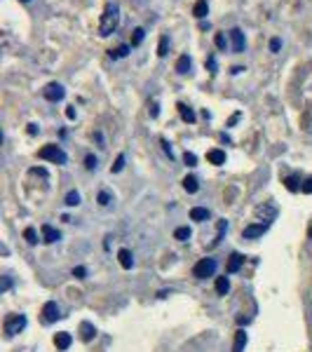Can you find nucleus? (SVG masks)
I'll use <instances>...</instances> for the list:
<instances>
[{
    "instance_id": "nucleus-6",
    "label": "nucleus",
    "mask_w": 312,
    "mask_h": 352,
    "mask_svg": "<svg viewBox=\"0 0 312 352\" xmlns=\"http://www.w3.org/2000/svg\"><path fill=\"white\" fill-rule=\"evenodd\" d=\"M61 317V308L56 306V300H47L45 306H42V320L47 322V324H52V322H56Z\"/></svg>"
},
{
    "instance_id": "nucleus-30",
    "label": "nucleus",
    "mask_w": 312,
    "mask_h": 352,
    "mask_svg": "<svg viewBox=\"0 0 312 352\" xmlns=\"http://www.w3.org/2000/svg\"><path fill=\"white\" fill-rule=\"evenodd\" d=\"M284 184H286V190H291V192L300 190V186H298V178H296V176H286V178H284Z\"/></svg>"
},
{
    "instance_id": "nucleus-40",
    "label": "nucleus",
    "mask_w": 312,
    "mask_h": 352,
    "mask_svg": "<svg viewBox=\"0 0 312 352\" xmlns=\"http://www.w3.org/2000/svg\"><path fill=\"white\" fill-rule=\"evenodd\" d=\"M84 275H87V270H84L82 266H78V268H73V277H78V280H84Z\"/></svg>"
},
{
    "instance_id": "nucleus-44",
    "label": "nucleus",
    "mask_w": 312,
    "mask_h": 352,
    "mask_svg": "<svg viewBox=\"0 0 312 352\" xmlns=\"http://www.w3.org/2000/svg\"><path fill=\"white\" fill-rule=\"evenodd\" d=\"M240 118H242V113H235V115H232V118H230V120H228V127H232V124H237V120H240Z\"/></svg>"
},
{
    "instance_id": "nucleus-3",
    "label": "nucleus",
    "mask_w": 312,
    "mask_h": 352,
    "mask_svg": "<svg viewBox=\"0 0 312 352\" xmlns=\"http://www.w3.org/2000/svg\"><path fill=\"white\" fill-rule=\"evenodd\" d=\"M2 329H5V336L8 338L16 336L19 331L26 329V314H10L8 320H5V324H2Z\"/></svg>"
},
{
    "instance_id": "nucleus-27",
    "label": "nucleus",
    "mask_w": 312,
    "mask_h": 352,
    "mask_svg": "<svg viewBox=\"0 0 312 352\" xmlns=\"http://www.w3.org/2000/svg\"><path fill=\"white\" fill-rule=\"evenodd\" d=\"M24 240H26L28 244H38V232H36L33 228H26L24 230Z\"/></svg>"
},
{
    "instance_id": "nucleus-35",
    "label": "nucleus",
    "mask_w": 312,
    "mask_h": 352,
    "mask_svg": "<svg viewBox=\"0 0 312 352\" xmlns=\"http://www.w3.org/2000/svg\"><path fill=\"white\" fill-rule=\"evenodd\" d=\"M183 160H186L188 167H195V164H198V155H195V153H186V155H183Z\"/></svg>"
},
{
    "instance_id": "nucleus-45",
    "label": "nucleus",
    "mask_w": 312,
    "mask_h": 352,
    "mask_svg": "<svg viewBox=\"0 0 312 352\" xmlns=\"http://www.w3.org/2000/svg\"><path fill=\"white\" fill-rule=\"evenodd\" d=\"M66 118H68V120H76V108H73V106L66 108Z\"/></svg>"
},
{
    "instance_id": "nucleus-25",
    "label": "nucleus",
    "mask_w": 312,
    "mask_h": 352,
    "mask_svg": "<svg viewBox=\"0 0 312 352\" xmlns=\"http://www.w3.org/2000/svg\"><path fill=\"white\" fill-rule=\"evenodd\" d=\"M226 230H228V221H218V230H216V238H214V242H212V244H209V246H216V244H218Z\"/></svg>"
},
{
    "instance_id": "nucleus-32",
    "label": "nucleus",
    "mask_w": 312,
    "mask_h": 352,
    "mask_svg": "<svg viewBox=\"0 0 312 352\" xmlns=\"http://www.w3.org/2000/svg\"><path fill=\"white\" fill-rule=\"evenodd\" d=\"M206 68H209V73H218V64H216V56L214 54H209V59H206Z\"/></svg>"
},
{
    "instance_id": "nucleus-29",
    "label": "nucleus",
    "mask_w": 312,
    "mask_h": 352,
    "mask_svg": "<svg viewBox=\"0 0 312 352\" xmlns=\"http://www.w3.org/2000/svg\"><path fill=\"white\" fill-rule=\"evenodd\" d=\"M66 204H68V207H78V204H80V192L70 190L68 195H66Z\"/></svg>"
},
{
    "instance_id": "nucleus-36",
    "label": "nucleus",
    "mask_w": 312,
    "mask_h": 352,
    "mask_svg": "<svg viewBox=\"0 0 312 352\" xmlns=\"http://www.w3.org/2000/svg\"><path fill=\"white\" fill-rule=\"evenodd\" d=\"M280 50H282V40L272 38V40H270V52H280Z\"/></svg>"
},
{
    "instance_id": "nucleus-31",
    "label": "nucleus",
    "mask_w": 312,
    "mask_h": 352,
    "mask_svg": "<svg viewBox=\"0 0 312 352\" xmlns=\"http://www.w3.org/2000/svg\"><path fill=\"white\" fill-rule=\"evenodd\" d=\"M214 42H216V47H218V50H228V40H226V36H223V33H216V36H214Z\"/></svg>"
},
{
    "instance_id": "nucleus-15",
    "label": "nucleus",
    "mask_w": 312,
    "mask_h": 352,
    "mask_svg": "<svg viewBox=\"0 0 312 352\" xmlns=\"http://www.w3.org/2000/svg\"><path fill=\"white\" fill-rule=\"evenodd\" d=\"M206 160L212 162V164H216V167H221V164H226V153L218 150V148H214V150L206 153Z\"/></svg>"
},
{
    "instance_id": "nucleus-39",
    "label": "nucleus",
    "mask_w": 312,
    "mask_h": 352,
    "mask_svg": "<svg viewBox=\"0 0 312 352\" xmlns=\"http://www.w3.org/2000/svg\"><path fill=\"white\" fill-rule=\"evenodd\" d=\"M160 144H162V150H164V153L169 155V160H174V150H172V146H169L167 141H164V138H162Z\"/></svg>"
},
{
    "instance_id": "nucleus-23",
    "label": "nucleus",
    "mask_w": 312,
    "mask_h": 352,
    "mask_svg": "<svg viewBox=\"0 0 312 352\" xmlns=\"http://www.w3.org/2000/svg\"><path fill=\"white\" fill-rule=\"evenodd\" d=\"M190 228H188V226H183V228H176V232H174V238L178 240V242H188V240H190Z\"/></svg>"
},
{
    "instance_id": "nucleus-7",
    "label": "nucleus",
    "mask_w": 312,
    "mask_h": 352,
    "mask_svg": "<svg viewBox=\"0 0 312 352\" xmlns=\"http://www.w3.org/2000/svg\"><path fill=\"white\" fill-rule=\"evenodd\" d=\"M270 228V223H252V226H246L242 230V235L246 240H256V238H263V232H268Z\"/></svg>"
},
{
    "instance_id": "nucleus-10",
    "label": "nucleus",
    "mask_w": 312,
    "mask_h": 352,
    "mask_svg": "<svg viewBox=\"0 0 312 352\" xmlns=\"http://www.w3.org/2000/svg\"><path fill=\"white\" fill-rule=\"evenodd\" d=\"M244 266V256L242 254H232L228 258V266H226V270H228V275H235V272H240V268Z\"/></svg>"
},
{
    "instance_id": "nucleus-14",
    "label": "nucleus",
    "mask_w": 312,
    "mask_h": 352,
    "mask_svg": "<svg viewBox=\"0 0 312 352\" xmlns=\"http://www.w3.org/2000/svg\"><path fill=\"white\" fill-rule=\"evenodd\" d=\"M94 336H96V329H94V324H90V322H82V324H80V338H82L84 343H90Z\"/></svg>"
},
{
    "instance_id": "nucleus-41",
    "label": "nucleus",
    "mask_w": 312,
    "mask_h": 352,
    "mask_svg": "<svg viewBox=\"0 0 312 352\" xmlns=\"http://www.w3.org/2000/svg\"><path fill=\"white\" fill-rule=\"evenodd\" d=\"M158 115H160V104H158V101H152V104H150V118H158Z\"/></svg>"
},
{
    "instance_id": "nucleus-47",
    "label": "nucleus",
    "mask_w": 312,
    "mask_h": 352,
    "mask_svg": "<svg viewBox=\"0 0 312 352\" xmlns=\"http://www.w3.org/2000/svg\"><path fill=\"white\" fill-rule=\"evenodd\" d=\"M308 235H310V240H312V228H310V230H308Z\"/></svg>"
},
{
    "instance_id": "nucleus-34",
    "label": "nucleus",
    "mask_w": 312,
    "mask_h": 352,
    "mask_svg": "<svg viewBox=\"0 0 312 352\" xmlns=\"http://www.w3.org/2000/svg\"><path fill=\"white\" fill-rule=\"evenodd\" d=\"M96 200H99L101 207H108V204H110V192H108V190H101V192H99V198H96Z\"/></svg>"
},
{
    "instance_id": "nucleus-16",
    "label": "nucleus",
    "mask_w": 312,
    "mask_h": 352,
    "mask_svg": "<svg viewBox=\"0 0 312 352\" xmlns=\"http://www.w3.org/2000/svg\"><path fill=\"white\" fill-rule=\"evenodd\" d=\"M190 66H192V62H190V56H188V54H181V56H178V62H176V73H188V70H190Z\"/></svg>"
},
{
    "instance_id": "nucleus-20",
    "label": "nucleus",
    "mask_w": 312,
    "mask_h": 352,
    "mask_svg": "<svg viewBox=\"0 0 312 352\" xmlns=\"http://www.w3.org/2000/svg\"><path fill=\"white\" fill-rule=\"evenodd\" d=\"M206 12H209V5H206V0H198V2H195V8H192V14L198 16V19H204Z\"/></svg>"
},
{
    "instance_id": "nucleus-17",
    "label": "nucleus",
    "mask_w": 312,
    "mask_h": 352,
    "mask_svg": "<svg viewBox=\"0 0 312 352\" xmlns=\"http://www.w3.org/2000/svg\"><path fill=\"white\" fill-rule=\"evenodd\" d=\"M178 113H181V118L186 120V122H195L198 120V115H195V110H192L190 106H186V104H178Z\"/></svg>"
},
{
    "instance_id": "nucleus-5",
    "label": "nucleus",
    "mask_w": 312,
    "mask_h": 352,
    "mask_svg": "<svg viewBox=\"0 0 312 352\" xmlns=\"http://www.w3.org/2000/svg\"><path fill=\"white\" fill-rule=\"evenodd\" d=\"M42 96H45L47 101L56 104V101H61L66 96V90H64V84H59V82H50L45 90H42Z\"/></svg>"
},
{
    "instance_id": "nucleus-28",
    "label": "nucleus",
    "mask_w": 312,
    "mask_h": 352,
    "mask_svg": "<svg viewBox=\"0 0 312 352\" xmlns=\"http://www.w3.org/2000/svg\"><path fill=\"white\" fill-rule=\"evenodd\" d=\"M167 52H169V38L167 36H162L160 45H158V56H167Z\"/></svg>"
},
{
    "instance_id": "nucleus-2",
    "label": "nucleus",
    "mask_w": 312,
    "mask_h": 352,
    "mask_svg": "<svg viewBox=\"0 0 312 352\" xmlns=\"http://www.w3.org/2000/svg\"><path fill=\"white\" fill-rule=\"evenodd\" d=\"M38 158L40 160L52 162V164H66V162H68V155L64 153V148H61V146H54V144L42 146L38 150Z\"/></svg>"
},
{
    "instance_id": "nucleus-8",
    "label": "nucleus",
    "mask_w": 312,
    "mask_h": 352,
    "mask_svg": "<svg viewBox=\"0 0 312 352\" xmlns=\"http://www.w3.org/2000/svg\"><path fill=\"white\" fill-rule=\"evenodd\" d=\"M230 38H232V52H235V54H242L244 47H246L244 33L240 31V28H232V31H230Z\"/></svg>"
},
{
    "instance_id": "nucleus-37",
    "label": "nucleus",
    "mask_w": 312,
    "mask_h": 352,
    "mask_svg": "<svg viewBox=\"0 0 312 352\" xmlns=\"http://www.w3.org/2000/svg\"><path fill=\"white\" fill-rule=\"evenodd\" d=\"M300 190H303L305 195H312V176L310 178H305V184L300 186Z\"/></svg>"
},
{
    "instance_id": "nucleus-43",
    "label": "nucleus",
    "mask_w": 312,
    "mask_h": 352,
    "mask_svg": "<svg viewBox=\"0 0 312 352\" xmlns=\"http://www.w3.org/2000/svg\"><path fill=\"white\" fill-rule=\"evenodd\" d=\"M38 132H40V127H38L36 122H30V124H28V134H30V136H36Z\"/></svg>"
},
{
    "instance_id": "nucleus-38",
    "label": "nucleus",
    "mask_w": 312,
    "mask_h": 352,
    "mask_svg": "<svg viewBox=\"0 0 312 352\" xmlns=\"http://www.w3.org/2000/svg\"><path fill=\"white\" fill-rule=\"evenodd\" d=\"M84 167H87V169H96V158H94V155H87V158H84Z\"/></svg>"
},
{
    "instance_id": "nucleus-13",
    "label": "nucleus",
    "mask_w": 312,
    "mask_h": 352,
    "mask_svg": "<svg viewBox=\"0 0 312 352\" xmlns=\"http://www.w3.org/2000/svg\"><path fill=\"white\" fill-rule=\"evenodd\" d=\"M246 340H249V336H246V331L240 329L235 334V343H232V352H244V348H246Z\"/></svg>"
},
{
    "instance_id": "nucleus-24",
    "label": "nucleus",
    "mask_w": 312,
    "mask_h": 352,
    "mask_svg": "<svg viewBox=\"0 0 312 352\" xmlns=\"http://www.w3.org/2000/svg\"><path fill=\"white\" fill-rule=\"evenodd\" d=\"M110 59H122V56H127L130 54V45H120L118 50H110Z\"/></svg>"
},
{
    "instance_id": "nucleus-19",
    "label": "nucleus",
    "mask_w": 312,
    "mask_h": 352,
    "mask_svg": "<svg viewBox=\"0 0 312 352\" xmlns=\"http://www.w3.org/2000/svg\"><path fill=\"white\" fill-rule=\"evenodd\" d=\"M230 291V280L228 277H216V294L218 296H226Z\"/></svg>"
},
{
    "instance_id": "nucleus-11",
    "label": "nucleus",
    "mask_w": 312,
    "mask_h": 352,
    "mask_svg": "<svg viewBox=\"0 0 312 352\" xmlns=\"http://www.w3.org/2000/svg\"><path fill=\"white\" fill-rule=\"evenodd\" d=\"M70 343H73V336H70L68 331H59V334L54 336V345H56L59 350H68Z\"/></svg>"
},
{
    "instance_id": "nucleus-42",
    "label": "nucleus",
    "mask_w": 312,
    "mask_h": 352,
    "mask_svg": "<svg viewBox=\"0 0 312 352\" xmlns=\"http://www.w3.org/2000/svg\"><path fill=\"white\" fill-rule=\"evenodd\" d=\"M10 286H12V280H10V277H2V284H0V291L5 294V291H8Z\"/></svg>"
},
{
    "instance_id": "nucleus-1",
    "label": "nucleus",
    "mask_w": 312,
    "mask_h": 352,
    "mask_svg": "<svg viewBox=\"0 0 312 352\" xmlns=\"http://www.w3.org/2000/svg\"><path fill=\"white\" fill-rule=\"evenodd\" d=\"M120 26V8L118 2H108L104 8V14H101V24H99V36H110V33L118 31Z\"/></svg>"
},
{
    "instance_id": "nucleus-22",
    "label": "nucleus",
    "mask_w": 312,
    "mask_h": 352,
    "mask_svg": "<svg viewBox=\"0 0 312 352\" xmlns=\"http://www.w3.org/2000/svg\"><path fill=\"white\" fill-rule=\"evenodd\" d=\"M183 188H186L188 192H198L200 190V181L195 178V176H186V178H183Z\"/></svg>"
},
{
    "instance_id": "nucleus-4",
    "label": "nucleus",
    "mask_w": 312,
    "mask_h": 352,
    "mask_svg": "<svg viewBox=\"0 0 312 352\" xmlns=\"http://www.w3.org/2000/svg\"><path fill=\"white\" fill-rule=\"evenodd\" d=\"M216 268H218L216 258H202V260H198V263H195L192 275L198 277V280H206V277H212L214 272H216Z\"/></svg>"
},
{
    "instance_id": "nucleus-12",
    "label": "nucleus",
    "mask_w": 312,
    "mask_h": 352,
    "mask_svg": "<svg viewBox=\"0 0 312 352\" xmlns=\"http://www.w3.org/2000/svg\"><path fill=\"white\" fill-rule=\"evenodd\" d=\"M118 260H120V266H122L124 270H132V268H134V256H132L130 249H120V252H118Z\"/></svg>"
},
{
    "instance_id": "nucleus-21",
    "label": "nucleus",
    "mask_w": 312,
    "mask_h": 352,
    "mask_svg": "<svg viewBox=\"0 0 312 352\" xmlns=\"http://www.w3.org/2000/svg\"><path fill=\"white\" fill-rule=\"evenodd\" d=\"M256 214L263 216V221H266V223H270L274 218V214H277V209H274V207H258V209H256Z\"/></svg>"
},
{
    "instance_id": "nucleus-9",
    "label": "nucleus",
    "mask_w": 312,
    "mask_h": 352,
    "mask_svg": "<svg viewBox=\"0 0 312 352\" xmlns=\"http://www.w3.org/2000/svg\"><path fill=\"white\" fill-rule=\"evenodd\" d=\"M40 230H42V240H45L47 244H52V242H59V240H61V232L56 228H52L50 223H45Z\"/></svg>"
},
{
    "instance_id": "nucleus-46",
    "label": "nucleus",
    "mask_w": 312,
    "mask_h": 352,
    "mask_svg": "<svg viewBox=\"0 0 312 352\" xmlns=\"http://www.w3.org/2000/svg\"><path fill=\"white\" fill-rule=\"evenodd\" d=\"M242 66H232V70H230V73H232V76H240V73H242Z\"/></svg>"
},
{
    "instance_id": "nucleus-33",
    "label": "nucleus",
    "mask_w": 312,
    "mask_h": 352,
    "mask_svg": "<svg viewBox=\"0 0 312 352\" xmlns=\"http://www.w3.org/2000/svg\"><path fill=\"white\" fill-rule=\"evenodd\" d=\"M122 169H124V155H118V160H115V164L113 167H110V172H113V174H118V172H122Z\"/></svg>"
},
{
    "instance_id": "nucleus-26",
    "label": "nucleus",
    "mask_w": 312,
    "mask_h": 352,
    "mask_svg": "<svg viewBox=\"0 0 312 352\" xmlns=\"http://www.w3.org/2000/svg\"><path fill=\"white\" fill-rule=\"evenodd\" d=\"M144 38H146V31L138 26V28H134V36H132V47H138L141 42H144Z\"/></svg>"
},
{
    "instance_id": "nucleus-18",
    "label": "nucleus",
    "mask_w": 312,
    "mask_h": 352,
    "mask_svg": "<svg viewBox=\"0 0 312 352\" xmlns=\"http://www.w3.org/2000/svg\"><path fill=\"white\" fill-rule=\"evenodd\" d=\"M190 218L192 221H206V218H209V209L206 207H192L190 209Z\"/></svg>"
}]
</instances>
